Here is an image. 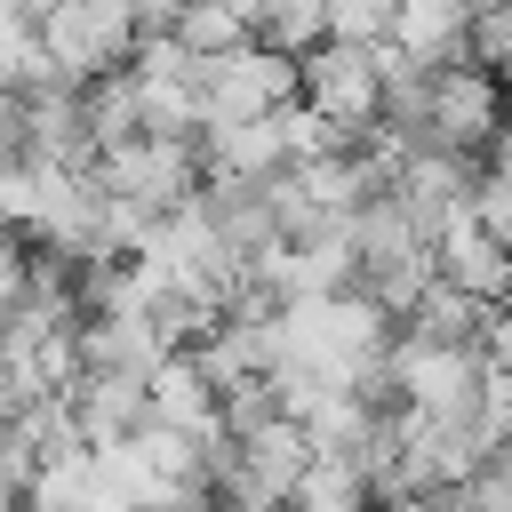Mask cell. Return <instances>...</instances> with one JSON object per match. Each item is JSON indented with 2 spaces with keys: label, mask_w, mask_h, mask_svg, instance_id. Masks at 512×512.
Returning a JSON list of instances; mask_svg holds the SVG:
<instances>
[{
  "label": "cell",
  "mask_w": 512,
  "mask_h": 512,
  "mask_svg": "<svg viewBox=\"0 0 512 512\" xmlns=\"http://www.w3.org/2000/svg\"><path fill=\"white\" fill-rule=\"evenodd\" d=\"M136 0H48L32 16V40L64 88H88L96 72H120L136 48Z\"/></svg>",
  "instance_id": "obj_1"
},
{
  "label": "cell",
  "mask_w": 512,
  "mask_h": 512,
  "mask_svg": "<svg viewBox=\"0 0 512 512\" xmlns=\"http://www.w3.org/2000/svg\"><path fill=\"white\" fill-rule=\"evenodd\" d=\"M376 368H384V384H392V400L408 416H472L480 384H488L480 344H416L400 328H392V344H384Z\"/></svg>",
  "instance_id": "obj_2"
},
{
  "label": "cell",
  "mask_w": 512,
  "mask_h": 512,
  "mask_svg": "<svg viewBox=\"0 0 512 512\" xmlns=\"http://www.w3.org/2000/svg\"><path fill=\"white\" fill-rule=\"evenodd\" d=\"M88 176L112 200H128L136 216H168L200 192V152H192V136H128V144H104Z\"/></svg>",
  "instance_id": "obj_3"
},
{
  "label": "cell",
  "mask_w": 512,
  "mask_h": 512,
  "mask_svg": "<svg viewBox=\"0 0 512 512\" xmlns=\"http://www.w3.org/2000/svg\"><path fill=\"white\" fill-rule=\"evenodd\" d=\"M296 104H312L328 128L344 136H368L376 112H384V64L376 48H352V40H312L296 56Z\"/></svg>",
  "instance_id": "obj_4"
},
{
  "label": "cell",
  "mask_w": 512,
  "mask_h": 512,
  "mask_svg": "<svg viewBox=\"0 0 512 512\" xmlns=\"http://www.w3.org/2000/svg\"><path fill=\"white\" fill-rule=\"evenodd\" d=\"M192 104H200V128L264 120V112L296 104V56H280V48H264V40H248V48H232V56H208Z\"/></svg>",
  "instance_id": "obj_5"
},
{
  "label": "cell",
  "mask_w": 512,
  "mask_h": 512,
  "mask_svg": "<svg viewBox=\"0 0 512 512\" xmlns=\"http://www.w3.org/2000/svg\"><path fill=\"white\" fill-rule=\"evenodd\" d=\"M424 128L440 152H488L504 128V80L480 64H440L424 80Z\"/></svg>",
  "instance_id": "obj_6"
},
{
  "label": "cell",
  "mask_w": 512,
  "mask_h": 512,
  "mask_svg": "<svg viewBox=\"0 0 512 512\" xmlns=\"http://www.w3.org/2000/svg\"><path fill=\"white\" fill-rule=\"evenodd\" d=\"M472 176H480V160H472V152H440V144H424V152H408V160L392 168V200H400V208H408V224L432 240L448 216H464Z\"/></svg>",
  "instance_id": "obj_7"
},
{
  "label": "cell",
  "mask_w": 512,
  "mask_h": 512,
  "mask_svg": "<svg viewBox=\"0 0 512 512\" xmlns=\"http://www.w3.org/2000/svg\"><path fill=\"white\" fill-rule=\"evenodd\" d=\"M176 344L144 312H80V376H128L144 384Z\"/></svg>",
  "instance_id": "obj_8"
},
{
  "label": "cell",
  "mask_w": 512,
  "mask_h": 512,
  "mask_svg": "<svg viewBox=\"0 0 512 512\" xmlns=\"http://www.w3.org/2000/svg\"><path fill=\"white\" fill-rule=\"evenodd\" d=\"M432 280H440V288H456V296H472V304H496V296H512L504 240H488L472 216H448V224L432 232Z\"/></svg>",
  "instance_id": "obj_9"
},
{
  "label": "cell",
  "mask_w": 512,
  "mask_h": 512,
  "mask_svg": "<svg viewBox=\"0 0 512 512\" xmlns=\"http://www.w3.org/2000/svg\"><path fill=\"white\" fill-rule=\"evenodd\" d=\"M304 464H312V440H304V424H288V416H264V424H248V432L232 440V480L256 488L264 504H288L296 480H304Z\"/></svg>",
  "instance_id": "obj_10"
},
{
  "label": "cell",
  "mask_w": 512,
  "mask_h": 512,
  "mask_svg": "<svg viewBox=\"0 0 512 512\" xmlns=\"http://www.w3.org/2000/svg\"><path fill=\"white\" fill-rule=\"evenodd\" d=\"M144 408H152V424H168V432H184V440H224V416H216V384L184 360V352H168L152 376H144Z\"/></svg>",
  "instance_id": "obj_11"
},
{
  "label": "cell",
  "mask_w": 512,
  "mask_h": 512,
  "mask_svg": "<svg viewBox=\"0 0 512 512\" xmlns=\"http://www.w3.org/2000/svg\"><path fill=\"white\" fill-rule=\"evenodd\" d=\"M200 152V176H232V184H264L288 168V144H280V120H232V128H200L192 136Z\"/></svg>",
  "instance_id": "obj_12"
},
{
  "label": "cell",
  "mask_w": 512,
  "mask_h": 512,
  "mask_svg": "<svg viewBox=\"0 0 512 512\" xmlns=\"http://www.w3.org/2000/svg\"><path fill=\"white\" fill-rule=\"evenodd\" d=\"M64 408H72L80 448H120V440H136V432L152 424L144 384H128V376H80V384L64 392Z\"/></svg>",
  "instance_id": "obj_13"
},
{
  "label": "cell",
  "mask_w": 512,
  "mask_h": 512,
  "mask_svg": "<svg viewBox=\"0 0 512 512\" xmlns=\"http://www.w3.org/2000/svg\"><path fill=\"white\" fill-rule=\"evenodd\" d=\"M464 24H472V8H464V0H400L384 40H392L408 64L440 72V64H464Z\"/></svg>",
  "instance_id": "obj_14"
},
{
  "label": "cell",
  "mask_w": 512,
  "mask_h": 512,
  "mask_svg": "<svg viewBox=\"0 0 512 512\" xmlns=\"http://www.w3.org/2000/svg\"><path fill=\"white\" fill-rule=\"evenodd\" d=\"M480 312L488 304H472V296H456V288H424L408 312H400V336H416V344H480Z\"/></svg>",
  "instance_id": "obj_15"
},
{
  "label": "cell",
  "mask_w": 512,
  "mask_h": 512,
  "mask_svg": "<svg viewBox=\"0 0 512 512\" xmlns=\"http://www.w3.org/2000/svg\"><path fill=\"white\" fill-rule=\"evenodd\" d=\"M160 32H168L184 56H200V64H208V56H232V48H248V40H256V32H248V24H240L224 0H184V8H176Z\"/></svg>",
  "instance_id": "obj_16"
},
{
  "label": "cell",
  "mask_w": 512,
  "mask_h": 512,
  "mask_svg": "<svg viewBox=\"0 0 512 512\" xmlns=\"http://www.w3.org/2000/svg\"><path fill=\"white\" fill-rule=\"evenodd\" d=\"M80 128H88L96 152L136 136V88H128V72H96V80L80 88Z\"/></svg>",
  "instance_id": "obj_17"
},
{
  "label": "cell",
  "mask_w": 512,
  "mask_h": 512,
  "mask_svg": "<svg viewBox=\"0 0 512 512\" xmlns=\"http://www.w3.org/2000/svg\"><path fill=\"white\" fill-rule=\"evenodd\" d=\"M464 64L512 80V8H504V0H480V8H472V24H464Z\"/></svg>",
  "instance_id": "obj_18"
},
{
  "label": "cell",
  "mask_w": 512,
  "mask_h": 512,
  "mask_svg": "<svg viewBox=\"0 0 512 512\" xmlns=\"http://www.w3.org/2000/svg\"><path fill=\"white\" fill-rule=\"evenodd\" d=\"M384 32H392V0H320V40L376 48Z\"/></svg>",
  "instance_id": "obj_19"
},
{
  "label": "cell",
  "mask_w": 512,
  "mask_h": 512,
  "mask_svg": "<svg viewBox=\"0 0 512 512\" xmlns=\"http://www.w3.org/2000/svg\"><path fill=\"white\" fill-rule=\"evenodd\" d=\"M464 216H472L488 240H512V176L480 168V176H472V200H464Z\"/></svg>",
  "instance_id": "obj_20"
},
{
  "label": "cell",
  "mask_w": 512,
  "mask_h": 512,
  "mask_svg": "<svg viewBox=\"0 0 512 512\" xmlns=\"http://www.w3.org/2000/svg\"><path fill=\"white\" fill-rule=\"evenodd\" d=\"M176 8H184V0H136V24H144V32H160Z\"/></svg>",
  "instance_id": "obj_21"
},
{
  "label": "cell",
  "mask_w": 512,
  "mask_h": 512,
  "mask_svg": "<svg viewBox=\"0 0 512 512\" xmlns=\"http://www.w3.org/2000/svg\"><path fill=\"white\" fill-rule=\"evenodd\" d=\"M224 8H232V16H240V24H248V32H256V24H264V8H272V0H224Z\"/></svg>",
  "instance_id": "obj_22"
},
{
  "label": "cell",
  "mask_w": 512,
  "mask_h": 512,
  "mask_svg": "<svg viewBox=\"0 0 512 512\" xmlns=\"http://www.w3.org/2000/svg\"><path fill=\"white\" fill-rule=\"evenodd\" d=\"M8 8H24V16H40V8H48V0H8Z\"/></svg>",
  "instance_id": "obj_23"
},
{
  "label": "cell",
  "mask_w": 512,
  "mask_h": 512,
  "mask_svg": "<svg viewBox=\"0 0 512 512\" xmlns=\"http://www.w3.org/2000/svg\"><path fill=\"white\" fill-rule=\"evenodd\" d=\"M504 264H512V240H504Z\"/></svg>",
  "instance_id": "obj_24"
},
{
  "label": "cell",
  "mask_w": 512,
  "mask_h": 512,
  "mask_svg": "<svg viewBox=\"0 0 512 512\" xmlns=\"http://www.w3.org/2000/svg\"><path fill=\"white\" fill-rule=\"evenodd\" d=\"M504 8H512V0H504Z\"/></svg>",
  "instance_id": "obj_25"
}]
</instances>
